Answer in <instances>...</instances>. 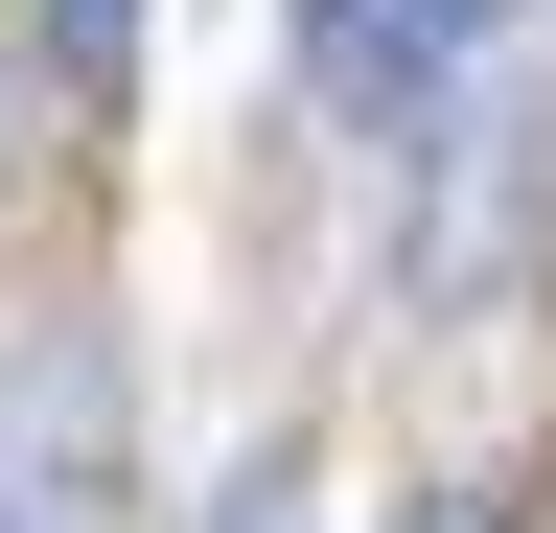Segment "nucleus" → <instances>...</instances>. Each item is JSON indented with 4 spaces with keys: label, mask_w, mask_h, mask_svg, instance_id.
Here are the masks:
<instances>
[{
    "label": "nucleus",
    "mask_w": 556,
    "mask_h": 533,
    "mask_svg": "<svg viewBox=\"0 0 556 533\" xmlns=\"http://www.w3.org/2000/svg\"><path fill=\"white\" fill-rule=\"evenodd\" d=\"M417 533H486V510H417Z\"/></svg>",
    "instance_id": "obj_4"
},
{
    "label": "nucleus",
    "mask_w": 556,
    "mask_h": 533,
    "mask_svg": "<svg viewBox=\"0 0 556 533\" xmlns=\"http://www.w3.org/2000/svg\"><path fill=\"white\" fill-rule=\"evenodd\" d=\"M302 71H325L348 116H441L464 24H441V0H302Z\"/></svg>",
    "instance_id": "obj_1"
},
{
    "label": "nucleus",
    "mask_w": 556,
    "mask_h": 533,
    "mask_svg": "<svg viewBox=\"0 0 556 533\" xmlns=\"http://www.w3.org/2000/svg\"><path fill=\"white\" fill-rule=\"evenodd\" d=\"M47 47H70V93H116L139 71V0H47Z\"/></svg>",
    "instance_id": "obj_2"
},
{
    "label": "nucleus",
    "mask_w": 556,
    "mask_h": 533,
    "mask_svg": "<svg viewBox=\"0 0 556 533\" xmlns=\"http://www.w3.org/2000/svg\"><path fill=\"white\" fill-rule=\"evenodd\" d=\"M0 533H70V510H47V487H0Z\"/></svg>",
    "instance_id": "obj_3"
}]
</instances>
